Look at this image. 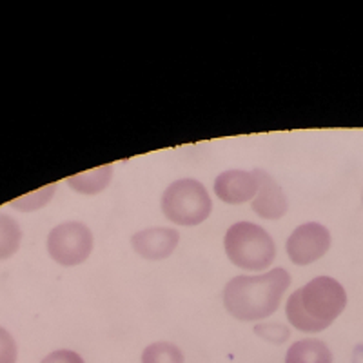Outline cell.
Wrapping results in <instances>:
<instances>
[{
	"label": "cell",
	"mask_w": 363,
	"mask_h": 363,
	"mask_svg": "<svg viewBox=\"0 0 363 363\" xmlns=\"http://www.w3.org/2000/svg\"><path fill=\"white\" fill-rule=\"evenodd\" d=\"M255 330L262 338L269 340L274 343H284L285 340L289 338V329L281 323H258Z\"/></svg>",
	"instance_id": "15"
},
{
	"label": "cell",
	"mask_w": 363,
	"mask_h": 363,
	"mask_svg": "<svg viewBox=\"0 0 363 363\" xmlns=\"http://www.w3.org/2000/svg\"><path fill=\"white\" fill-rule=\"evenodd\" d=\"M345 306L347 293L343 285L330 277H316L291 294L285 313L294 329L320 333L335 322Z\"/></svg>",
	"instance_id": "2"
},
{
	"label": "cell",
	"mask_w": 363,
	"mask_h": 363,
	"mask_svg": "<svg viewBox=\"0 0 363 363\" xmlns=\"http://www.w3.org/2000/svg\"><path fill=\"white\" fill-rule=\"evenodd\" d=\"M285 363H333V352L322 340H300L289 347Z\"/></svg>",
	"instance_id": "10"
},
{
	"label": "cell",
	"mask_w": 363,
	"mask_h": 363,
	"mask_svg": "<svg viewBox=\"0 0 363 363\" xmlns=\"http://www.w3.org/2000/svg\"><path fill=\"white\" fill-rule=\"evenodd\" d=\"M113 178V165H100L91 171L73 174L67 178V186L77 193L82 194H99L109 186Z\"/></svg>",
	"instance_id": "11"
},
{
	"label": "cell",
	"mask_w": 363,
	"mask_h": 363,
	"mask_svg": "<svg viewBox=\"0 0 363 363\" xmlns=\"http://www.w3.org/2000/svg\"><path fill=\"white\" fill-rule=\"evenodd\" d=\"M213 209V202L199 180L182 178L173 182L162 194V211L165 218L177 225H199L206 222Z\"/></svg>",
	"instance_id": "4"
},
{
	"label": "cell",
	"mask_w": 363,
	"mask_h": 363,
	"mask_svg": "<svg viewBox=\"0 0 363 363\" xmlns=\"http://www.w3.org/2000/svg\"><path fill=\"white\" fill-rule=\"evenodd\" d=\"M291 285V274L278 267L258 277H236L223 289V306L240 322L265 320L277 313Z\"/></svg>",
	"instance_id": "1"
},
{
	"label": "cell",
	"mask_w": 363,
	"mask_h": 363,
	"mask_svg": "<svg viewBox=\"0 0 363 363\" xmlns=\"http://www.w3.org/2000/svg\"><path fill=\"white\" fill-rule=\"evenodd\" d=\"M17 343L4 327H0V363H17Z\"/></svg>",
	"instance_id": "16"
},
{
	"label": "cell",
	"mask_w": 363,
	"mask_h": 363,
	"mask_svg": "<svg viewBox=\"0 0 363 363\" xmlns=\"http://www.w3.org/2000/svg\"><path fill=\"white\" fill-rule=\"evenodd\" d=\"M258 193V178L255 171L231 169L225 173L218 174L215 180V194L222 202L231 203H245L252 202Z\"/></svg>",
	"instance_id": "9"
},
{
	"label": "cell",
	"mask_w": 363,
	"mask_h": 363,
	"mask_svg": "<svg viewBox=\"0 0 363 363\" xmlns=\"http://www.w3.org/2000/svg\"><path fill=\"white\" fill-rule=\"evenodd\" d=\"M55 187H57V184H50V186L37 189L35 193L24 194V196H18V199L13 200L11 207H13V209L24 211V213H28V211L40 209V207L48 206V203H50V200L53 199Z\"/></svg>",
	"instance_id": "14"
},
{
	"label": "cell",
	"mask_w": 363,
	"mask_h": 363,
	"mask_svg": "<svg viewBox=\"0 0 363 363\" xmlns=\"http://www.w3.org/2000/svg\"><path fill=\"white\" fill-rule=\"evenodd\" d=\"M255 174L258 178V193L251 202L252 211L265 220L281 218L289 209V202H287L284 189L264 169H255Z\"/></svg>",
	"instance_id": "8"
},
{
	"label": "cell",
	"mask_w": 363,
	"mask_h": 363,
	"mask_svg": "<svg viewBox=\"0 0 363 363\" xmlns=\"http://www.w3.org/2000/svg\"><path fill=\"white\" fill-rule=\"evenodd\" d=\"M40 363H84V359L74 351L60 349V351H53L51 354L45 356Z\"/></svg>",
	"instance_id": "17"
},
{
	"label": "cell",
	"mask_w": 363,
	"mask_h": 363,
	"mask_svg": "<svg viewBox=\"0 0 363 363\" xmlns=\"http://www.w3.org/2000/svg\"><path fill=\"white\" fill-rule=\"evenodd\" d=\"M142 363H184V352L169 342H157L145 347Z\"/></svg>",
	"instance_id": "13"
},
{
	"label": "cell",
	"mask_w": 363,
	"mask_h": 363,
	"mask_svg": "<svg viewBox=\"0 0 363 363\" xmlns=\"http://www.w3.org/2000/svg\"><path fill=\"white\" fill-rule=\"evenodd\" d=\"M93 251V233L82 222H64L48 236V252L64 267L80 265Z\"/></svg>",
	"instance_id": "5"
},
{
	"label": "cell",
	"mask_w": 363,
	"mask_h": 363,
	"mask_svg": "<svg viewBox=\"0 0 363 363\" xmlns=\"http://www.w3.org/2000/svg\"><path fill=\"white\" fill-rule=\"evenodd\" d=\"M227 258L245 271H264L274 262L277 247L264 227L238 222L227 229L223 238Z\"/></svg>",
	"instance_id": "3"
},
{
	"label": "cell",
	"mask_w": 363,
	"mask_h": 363,
	"mask_svg": "<svg viewBox=\"0 0 363 363\" xmlns=\"http://www.w3.org/2000/svg\"><path fill=\"white\" fill-rule=\"evenodd\" d=\"M178 242L180 235L171 227H151L131 236L133 249L145 260H164L173 255Z\"/></svg>",
	"instance_id": "7"
},
{
	"label": "cell",
	"mask_w": 363,
	"mask_h": 363,
	"mask_svg": "<svg viewBox=\"0 0 363 363\" xmlns=\"http://www.w3.org/2000/svg\"><path fill=\"white\" fill-rule=\"evenodd\" d=\"M330 247V233L318 222L303 223L291 233L287 240V255L296 265H309L320 260Z\"/></svg>",
	"instance_id": "6"
},
{
	"label": "cell",
	"mask_w": 363,
	"mask_h": 363,
	"mask_svg": "<svg viewBox=\"0 0 363 363\" xmlns=\"http://www.w3.org/2000/svg\"><path fill=\"white\" fill-rule=\"evenodd\" d=\"M22 231L11 216L0 213V260H8L21 247Z\"/></svg>",
	"instance_id": "12"
}]
</instances>
